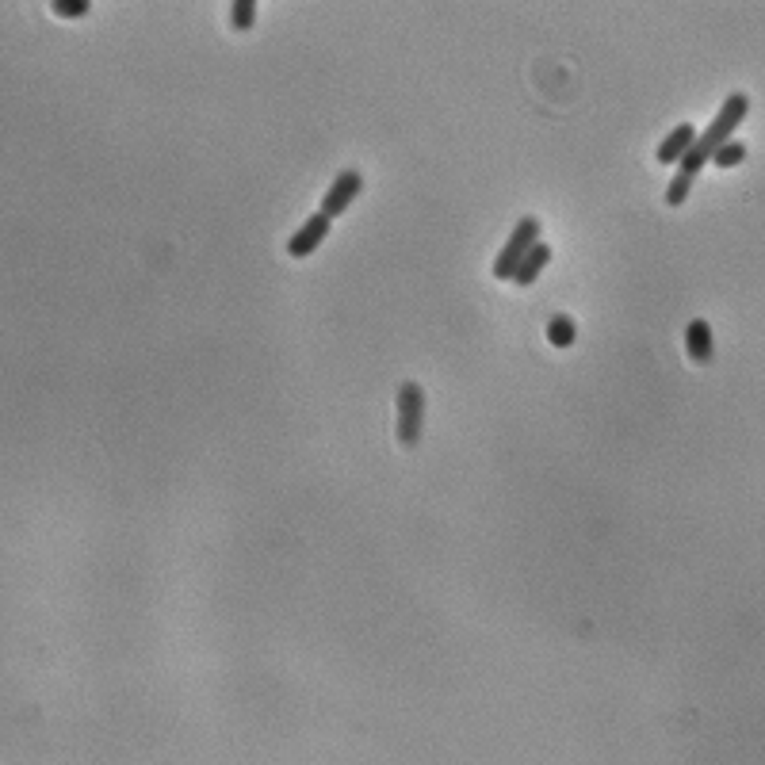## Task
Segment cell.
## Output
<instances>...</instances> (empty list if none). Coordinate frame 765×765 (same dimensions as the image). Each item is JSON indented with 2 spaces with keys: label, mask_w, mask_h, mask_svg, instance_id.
I'll return each mask as SVG.
<instances>
[{
  "label": "cell",
  "mask_w": 765,
  "mask_h": 765,
  "mask_svg": "<svg viewBox=\"0 0 765 765\" xmlns=\"http://www.w3.org/2000/svg\"><path fill=\"white\" fill-rule=\"evenodd\" d=\"M551 257H555V253H551V245H544V241H536V245H532V253L525 257V264L517 268L513 284H517V287H532L536 280H540V272H544L547 264H551Z\"/></svg>",
  "instance_id": "ba28073f"
},
{
  "label": "cell",
  "mask_w": 765,
  "mask_h": 765,
  "mask_svg": "<svg viewBox=\"0 0 765 765\" xmlns=\"http://www.w3.org/2000/svg\"><path fill=\"white\" fill-rule=\"evenodd\" d=\"M746 111H750V96L746 92H731L727 100H723V108L716 111V119H712V127L704 134H697V142H693V150L681 157V176H689V180H697L700 169L716 157V153L731 142V134H735V127L746 119Z\"/></svg>",
  "instance_id": "6da1fadb"
},
{
  "label": "cell",
  "mask_w": 765,
  "mask_h": 765,
  "mask_svg": "<svg viewBox=\"0 0 765 765\" xmlns=\"http://www.w3.org/2000/svg\"><path fill=\"white\" fill-rule=\"evenodd\" d=\"M88 0H54V12L58 16H66V20H81V16H88Z\"/></svg>",
  "instance_id": "4fadbf2b"
},
{
  "label": "cell",
  "mask_w": 765,
  "mask_h": 765,
  "mask_svg": "<svg viewBox=\"0 0 765 765\" xmlns=\"http://www.w3.org/2000/svg\"><path fill=\"white\" fill-rule=\"evenodd\" d=\"M253 20H257V0H234V4H230V23H234L238 31L253 27Z\"/></svg>",
  "instance_id": "30bf717a"
},
{
  "label": "cell",
  "mask_w": 765,
  "mask_h": 765,
  "mask_svg": "<svg viewBox=\"0 0 765 765\" xmlns=\"http://www.w3.org/2000/svg\"><path fill=\"white\" fill-rule=\"evenodd\" d=\"M685 352L693 364H708L716 356V341H712V326L704 318H693L689 329H685Z\"/></svg>",
  "instance_id": "8992f818"
},
{
  "label": "cell",
  "mask_w": 765,
  "mask_h": 765,
  "mask_svg": "<svg viewBox=\"0 0 765 765\" xmlns=\"http://www.w3.org/2000/svg\"><path fill=\"white\" fill-rule=\"evenodd\" d=\"M421 429H425V387L406 379V383H398V444L417 448Z\"/></svg>",
  "instance_id": "3957f363"
},
{
  "label": "cell",
  "mask_w": 765,
  "mask_h": 765,
  "mask_svg": "<svg viewBox=\"0 0 765 765\" xmlns=\"http://www.w3.org/2000/svg\"><path fill=\"white\" fill-rule=\"evenodd\" d=\"M712 161H716V169H735V165H743L746 161V146L743 142H727Z\"/></svg>",
  "instance_id": "8fae6325"
},
{
  "label": "cell",
  "mask_w": 765,
  "mask_h": 765,
  "mask_svg": "<svg viewBox=\"0 0 765 765\" xmlns=\"http://www.w3.org/2000/svg\"><path fill=\"white\" fill-rule=\"evenodd\" d=\"M689 192H693V180L678 173L670 180V188H666V203H670V207H681V203L689 199Z\"/></svg>",
  "instance_id": "7c38bea8"
},
{
  "label": "cell",
  "mask_w": 765,
  "mask_h": 765,
  "mask_svg": "<svg viewBox=\"0 0 765 765\" xmlns=\"http://www.w3.org/2000/svg\"><path fill=\"white\" fill-rule=\"evenodd\" d=\"M360 188H364V173H360V169H341L337 180L329 184L326 199H322V215H326V219L345 215L352 207V199L360 196Z\"/></svg>",
  "instance_id": "277c9868"
},
{
  "label": "cell",
  "mask_w": 765,
  "mask_h": 765,
  "mask_svg": "<svg viewBox=\"0 0 765 765\" xmlns=\"http://www.w3.org/2000/svg\"><path fill=\"white\" fill-rule=\"evenodd\" d=\"M693 142H697L693 123H681V127H674V131L662 138V146H658V161H662V165H681V157L693 150Z\"/></svg>",
  "instance_id": "52a82bcc"
},
{
  "label": "cell",
  "mask_w": 765,
  "mask_h": 765,
  "mask_svg": "<svg viewBox=\"0 0 765 765\" xmlns=\"http://www.w3.org/2000/svg\"><path fill=\"white\" fill-rule=\"evenodd\" d=\"M329 222H333V219H326L322 211H314V215H310V219H306L303 226L291 234V241H287V253H291L295 261L310 257V253H314V249H318V245L329 238Z\"/></svg>",
  "instance_id": "5b68a950"
},
{
  "label": "cell",
  "mask_w": 765,
  "mask_h": 765,
  "mask_svg": "<svg viewBox=\"0 0 765 765\" xmlns=\"http://www.w3.org/2000/svg\"><path fill=\"white\" fill-rule=\"evenodd\" d=\"M536 241H540V222L532 219V215H525V219L513 226V234H509V241H505L502 253H498V261H494V280H513Z\"/></svg>",
  "instance_id": "7a4b0ae2"
},
{
  "label": "cell",
  "mask_w": 765,
  "mask_h": 765,
  "mask_svg": "<svg viewBox=\"0 0 765 765\" xmlns=\"http://www.w3.org/2000/svg\"><path fill=\"white\" fill-rule=\"evenodd\" d=\"M547 341L555 345V349H570L574 341H578V329L570 322L567 314H555L551 322H547Z\"/></svg>",
  "instance_id": "9c48e42d"
}]
</instances>
